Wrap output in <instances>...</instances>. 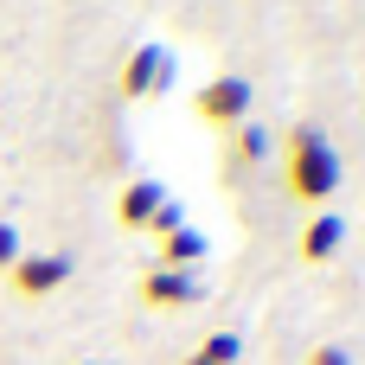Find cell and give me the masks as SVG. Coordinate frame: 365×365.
<instances>
[{
    "instance_id": "cell-4",
    "label": "cell",
    "mask_w": 365,
    "mask_h": 365,
    "mask_svg": "<svg viewBox=\"0 0 365 365\" xmlns=\"http://www.w3.org/2000/svg\"><path fill=\"white\" fill-rule=\"evenodd\" d=\"M64 282H71V257L64 250H19V263L6 269L13 302H51Z\"/></svg>"
},
{
    "instance_id": "cell-11",
    "label": "cell",
    "mask_w": 365,
    "mask_h": 365,
    "mask_svg": "<svg viewBox=\"0 0 365 365\" xmlns=\"http://www.w3.org/2000/svg\"><path fill=\"white\" fill-rule=\"evenodd\" d=\"M302 365H353V346H340V340H321V346H308V359Z\"/></svg>"
},
{
    "instance_id": "cell-5",
    "label": "cell",
    "mask_w": 365,
    "mask_h": 365,
    "mask_svg": "<svg viewBox=\"0 0 365 365\" xmlns=\"http://www.w3.org/2000/svg\"><path fill=\"white\" fill-rule=\"evenodd\" d=\"M167 77H173V51L167 45H135L128 64L115 71V96L122 103H148V96L167 90Z\"/></svg>"
},
{
    "instance_id": "cell-13",
    "label": "cell",
    "mask_w": 365,
    "mask_h": 365,
    "mask_svg": "<svg viewBox=\"0 0 365 365\" xmlns=\"http://www.w3.org/2000/svg\"><path fill=\"white\" fill-rule=\"evenodd\" d=\"M71 365H109V359H71Z\"/></svg>"
},
{
    "instance_id": "cell-2",
    "label": "cell",
    "mask_w": 365,
    "mask_h": 365,
    "mask_svg": "<svg viewBox=\"0 0 365 365\" xmlns=\"http://www.w3.org/2000/svg\"><path fill=\"white\" fill-rule=\"evenodd\" d=\"M250 109H257V83L237 77V71H218L212 83L192 90V115H199L205 128H218V135H231L237 122H250Z\"/></svg>"
},
{
    "instance_id": "cell-8",
    "label": "cell",
    "mask_w": 365,
    "mask_h": 365,
    "mask_svg": "<svg viewBox=\"0 0 365 365\" xmlns=\"http://www.w3.org/2000/svg\"><path fill=\"white\" fill-rule=\"evenodd\" d=\"M257 167H269V128L237 122V128L225 135V173L237 180V173H257Z\"/></svg>"
},
{
    "instance_id": "cell-1",
    "label": "cell",
    "mask_w": 365,
    "mask_h": 365,
    "mask_svg": "<svg viewBox=\"0 0 365 365\" xmlns=\"http://www.w3.org/2000/svg\"><path fill=\"white\" fill-rule=\"evenodd\" d=\"M282 186L308 212H327V199L340 192V148L314 122H295L289 128V141H282Z\"/></svg>"
},
{
    "instance_id": "cell-6",
    "label": "cell",
    "mask_w": 365,
    "mask_h": 365,
    "mask_svg": "<svg viewBox=\"0 0 365 365\" xmlns=\"http://www.w3.org/2000/svg\"><path fill=\"white\" fill-rule=\"evenodd\" d=\"M160 205H167V186H160V180H128V186L115 192V231L148 237V225H154Z\"/></svg>"
},
{
    "instance_id": "cell-12",
    "label": "cell",
    "mask_w": 365,
    "mask_h": 365,
    "mask_svg": "<svg viewBox=\"0 0 365 365\" xmlns=\"http://www.w3.org/2000/svg\"><path fill=\"white\" fill-rule=\"evenodd\" d=\"M19 250H26V244H19V231H13V225L0 218V276H6V269L19 263Z\"/></svg>"
},
{
    "instance_id": "cell-7",
    "label": "cell",
    "mask_w": 365,
    "mask_h": 365,
    "mask_svg": "<svg viewBox=\"0 0 365 365\" xmlns=\"http://www.w3.org/2000/svg\"><path fill=\"white\" fill-rule=\"evenodd\" d=\"M340 250H346V218H340V212H314V218L302 225V237H295V257H302L308 269L334 263Z\"/></svg>"
},
{
    "instance_id": "cell-3",
    "label": "cell",
    "mask_w": 365,
    "mask_h": 365,
    "mask_svg": "<svg viewBox=\"0 0 365 365\" xmlns=\"http://www.w3.org/2000/svg\"><path fill=\"white\" fill-rule=\"evenodd\" d=\"M135 295H141V308L148 314H192L199 302H205V282H199V269H141V282H135Z\"/></svg>"
},
{
    "instance_id": "cell-9",
    "label": "cell",
    "mask_w": 365,
    "mask_h": 365,
    "mask_svg": "<svg viewBox=\"0 0 365 365\" xmlns=\"http://www.w3.org/2000/svg\"><path fill=\"white\" fill-rule=\"evenodd\" d=\"M205 237L192 225H173V231H154V269H199L205 263Z\"/></svg>"
},
{
    "instance_id": "cell-10",
    "label": "cell",
    "mask_w": 365,
    "mask_h": 365,
    "mask_svg": "<svg viewBox=\"0 0 365 365\" xmlns=\"http://www.w3.org/2000/svg\"><path fill=\"white\" fill-rule=\"evenodd\" d=\"M237 359H244V334L237 327H218V334H205L180 365H237Z\"/></svg>"
}]
</instances>
